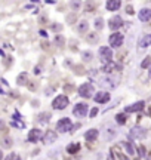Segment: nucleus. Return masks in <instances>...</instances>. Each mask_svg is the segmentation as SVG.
Instances as JSON below:
<instances>
[{"label": "nucleus", "instance_id": "f257e3e1", "mask_svg": "<svg viewBox=\"0 0 151 160\" xmlns=\"http://www.w3.org/2000/svg\"><path fill=\"white\" fill-rule=\"evenodd\" d=\"M71 126H73L71 120L67 119V117H64V119L58 120V123H56V131H58L59 133L70 132V131H71Z\"/></svg>", "mask_w": 151, "mask_h": 160}, {"label": "nucleus", "instance_id": "f03ea898", "mask_svg": "<svg viewBox=\"0 0 151 160\" xmlns=\"http://www.w3.org/2000/svg\"><path fill=\"white\" fill-rule=\"evenodd\" d=\"M147 136V131L141 126H133L129 132V138L131 140H144Z\"/></svg>", "mask_w": 151, "mask_h": 160}, {"label": "nucleus", "instance_id": "7ed1b4c3", "mask_svg": "<svg viewBox=\"0 0 151 160\" xmlns=\"http://www.w3.org/2000/svg\"><path fill=\"white\" fill-rule=\"evenodd\" d=\"M68 98L65 96V95H59V96H56L54 102H52V108L54 110H64L65 107L68 105Z\"/></svg>", "mask_w": 151, "mask_h": 160}, {"label": "nucleus", "instance_id": "20e7f679", "mask_svg": "<svg viewBox=\"0 0 151 160\" xmlns=\"http://www.w3.org/2000/svg\"><path fill=\"white\" fill-rule=\"evenodd\" d=\"M99 60L102 61L104 64L105 62H110L113 60V51H111V47H107V46H102L99 47Z\"/></svg>", "mask_w": 151, "mask_h": 160}, {"label": "nucleus", "instance_id": "39448f33", "mask_svg": "<svg viewBox=\"0 0 151 160\" xmlns=\"http://www.w3.org/2000/svg\"><path fill=\"white\" fill-rule=\"evenodd\" d=\"M79 95L83 98H90L93 95V86L92 83H83L82 86L79 87Z\"/></svg>", "mask_w": 151, "mask_h": 160}, {"label": "nucleus", "instance_id": "423d86ee", "mask_svg": "<svg viewBox=\"0 0 151 160\" xmlns=\"http://www.w3.org/2000/svg\"><path fill=\"white\" fill-rule=\"evenodd\" d=\"M123 34L120 33H114L110 36V39H108V42H110V46L111 47H120L122 45H123Z\"/></svg>", "mask_w": 151, "mask_h": 160}, {"label": "nucleus", "instance_id": "0eeeda50", "mask_svg": "<svg viewBox=\"0 0 151 160\" xmlns=\"http://www.w3.org/2000/svg\"><path fill=\"white\" fill-rule=\"evenodd\" d=\"M117 83H119V79H116L114 76H107L101 80V85L107 89H114L117 86Z\"/></svg>", "mask_w": 151, "mask_h": 160}, {"label": "nucleus", "instance_id": "6e6552de", "mask_svg": "<svg viewBox=\"0 0 151 160\" xmlns=\"http://www.w3.org/2000/svg\"><path fill=\"white\" fill-rule=\"evenodd\" d=\"M73 114H74L76 117H84L88 114V104H84V102L77 104L74 107V110H73Z\"/></svg>", "mask_w": 151, "mask_h": 160}, {"label": "nucleus", "instance_id": "1a4fd4ad", "mask_svg": "<svg viewBox=\"0 0 151 160\" xmlns=\"http://www.w3.org/2000/svg\"><path fill=\"white\" fill-rule=\"evenodd\" d=\"M43 140V132L40 129H31L28 132V141L30 142H37V141Z\"/></svg>", "mask_w": 151, "mask_h": 160}, {"label": "nucleus", "instance_id": "9d476101", "mask_svg": "<svg viewBox=\"0 0 151 160\" xmlns=\"http://www.w3.org/2000/svg\"><path fill=\"white\" fill-rule=\"evenodd\" d=\"M144 105H145L144 101H138V102L132 104V105H127L126 108H124V111H126V113H136V111H142Z\"/></svg>", "mask_w": 151, "mask_h": 160}, {"label": "nucleus", "instance_id": "9b49d317", "mask_svg": "<svg viewBox=\"0 0 151 160\" xmlns=\"http://www.w3.org/2000/svg\"><path fill=\"white\" fill-rule=\"evenodd\" d=\"M123 25V20L119 16V15H116V16H113L110 21H108V27H110L111 30H114V31H117L120 27Z\"/></svg>", "mask_w": 151, "mask_h": 160}, {"label": "nucleus", "instance_id": "f8f14e48", "mask_svg": "<svg viewBox=\"0 0 151 160\" xmlns=\"http://www.w3.org/2000/svg\"><path fill=\"white\" fill-rule=\"evenodd\" d=\"M56 138H58V136H56L55 131H50V129H48V131H46V133L43 135V142H45L46 145H48V144H54V142L56 141Z\"/></svg>", "mask_w": 151, "mask_h": 160}, {"label": "nucleus", "instance_id": "ddd939ff", "mask_svg": "<svg viewBox=\"0 0 151 160\" xmlns=\"http://www.w3.org/2000/svg\"><path fill=\"white\" fill-rule=\"evenodd\" d=\"M110 93L105 92V91H99L98 93H95V101L96 102H99V104H105V102H108L110 101Z\"/></svg>", "mask_w": 151, "mask_h": 160}, {"label": "nucleus", "instance_id": "4468645a", "mask_svg": "<svg viewBox=\"0 0 151 160\" xmlns=\"http://www.w3.org/2000/svg\"><path fill=\"white\" fill-rule=\"evenodd\" d=\"M99 136V131L98 129H89L84 132V140L92 142V141H96V138Z\"/></svg>", "mask_w": 151, "mask_h": 160}, {"label": "nucleus", "instance_id": "2eb2a0df", "mask_svg": "<svg viewBox=\"0 0 151 160\" xmlns=\"http://www.w3.org/2000/svg\"><path fill=\"white\" fill-rule=\"evenodd\" d=\"M138 18L141 22H148L151 20V9H141L138 13Z\"/></svg>", "mask_w": 151, "mask_h": 160}, {"label": "nucleus", "instance_id": "dca6fc26", "mask_svg": "<svg viewBox=\"0 0 151 160\" xmlns=\"http://www.w3.org/2000/svg\"><path fill=\"white\" fill-rule=\"evenodd\" d=\"M150 45H151V34H145V36H142L138 40V47L139 49H144V47L150 46Z\"/></svg>", "mask_w": 151, "mask_h": 160}, {"label": "nucleus", "instance_id": "f3484780", "mask_svg": "<svg viewBox=\"0 0 151 160\" xmlns=\"http://www.w3.org/2000/svg\"><path fill=\"white\" fill-rule=\"evenodd\" d=\"M110 153H111V157H113V159H122V160H126V159H127V156L122 153L119 147H113V148L110 150Z\"/></svg>", "mask_w": 151, "mask_h": 160}, {"label": "nucleus", "instance_id": "a211bd4d", "mask_svg": "<svg viewBox=\"0 0 151 160\" xmlns=\"http://www.w3.org/2000/svg\"><path fill=\"white\" fill-rule=\"evenodd\" d=\"M120 5H122V2L120 0H107V9L108 11H111V12H114V11H117L119 7H120Z\"/></svg>", "mask_w": 151, "mask_h": 160}, {"label": "nucleus", "instance_id": "6ab92c4d", "mask_svg": "<svg viewBox=\"0 0 151 160\" xmlns=\"http://www.w3.org/2000/svg\"><path fill=\"white\" fill-rule=\"evenodd\" d=\"M113 70H120V67L117 65V64H114V62H105V64H104V67H102V71L104 73H111V71H113Z\"/></svg>", "mask_w": 151, "mask_h": 160}, {"label": "nucleus", "instance_id": "aec40b11", "mask_svg": "<svg viewBox=\"0 0 151 160\" xmlns=\"http://www.w3.org/2000/svg\"><path fill=\"white\" fill-rule=\"evenodd\" d=\"M120 147H123V148H126V151H127V154L129 156H133V154L136 153V150H135V147H133V144H131V142H120Z\"/></svg>", "mask_w": 151, "mask_h": 160}, {"label": "nucleus", "instance_id": "412c9836", "mask_svg": "<svg viewBox=\"0 0 151 160\" xmlns=\"http://www.w3.org/2000/svg\"><path fill=\"white\" fill-rule=\"evenodd\" d=\"M83 9H84L86 12H90V11L96 9V3L93 2V0H88V2L83 3Z\"/></svg>", "mask_w": 151, "mask_h": 160}, {"label": "nucleus", "instance_id": "4be33fe9", "mask_svg": "<svg viewBox=\"0 0 151 160\" xmlns=\"http://www.w3.org/2000/svg\"><path fill=\"white\" fill-rule=\"evenodd\" d=\"M79 150H80V144H77V142H74V144H68V145H67V153L68 154H76Z\"/></svg>", "mask_w": 151, "mask_h": 160}, {"label": "nucleus", "instance_id": "5701e85b", "mask_svg": "<svg viewBox=\"0 0 151 160\" xmlns=\"http://www.w3.org/2000/svg\"><path fill=\"white\" fill-rule=\"evenodd\" d=\"M50 117H52V114L50 113H40L39 114V122L45 125V123H48L49 120H50Z\"/></svg>", "mask_w": 151, "mask_h": 160}, {"label": "nucleus", "instance_id": "b1692460", "mask_svg": "<svg viewBox=\"0 0 151 160\" xmlns=\"http://www.w3.org/2000/svg\"><path fill=\"white\" fill-rule=\"evenodd\" d=\"M88 28H89V24H88L84 20L80 21V24H79V33H86Z\"/></svg>", "mask_w": 151, "mask_h": 160}, {"label": "nucleus", "instance_id": "393cba45", "mask_svg": "<svg viewBox=\"0 0 151 160\" xmlns=\"http://www.w3.org/2000/svg\"><path fill=\"white\" fill-rule=\"evenodd\" d=\"M93 27H95V30H102V27H104V20L102 18H96L95 21H93Z\"/></svg>", "mask_w": 151, "mask_h": 160}, {"label": "nucleus", "instance_id": "a878e982", "mask_svg": "<svg viewBox=\"0 0 151 160\" xmlns=\"http://www.w3.org/2000/svg\"><path fill=\"white\" fill-rule=\"evenodd\" d=\"M27 77H28V74L27 73H21L19 76H18V80H16V83L19 85V86H22L25 82H27Z\"/></svg>", "mask_w": 151, "mask_h": 160}, {"label": "nucleus", "instance_id": "bb28decb", "mask_svg": "<svg viewBox=\"0 0 151 160\" xmlns=\"http://www.w3.org/2000/svg\"><path fill=\"white\" fill-rule=\"evenodd\" d=\"M70 6H71V9H73V11H79V9L82 7V2H80V0H71Z\"/></svg>", "mask_w": 151, "mask_h": 160}, {"label": "nucleus", "instance_id": "cd10ccee", "mask_svg": "<svg viewBox=\"0 0 151 160\" xmlns=\"http://www.w3.org/2000/svg\"><path fill=\"white\" fill-rule=\"evenodd\" d=\"M116 122L119 123V125H124L126 123V114L124 113H120L116 116Z\"/></svg>", "mask_w": 151, "mask_h": 160}, {"label": "nucleus", "instance_id": "c85d7f7f", "mask_svg": "<svg viewBox=\"0 0 151 160\" xmlns=\"http://www.w3.org/2000/svg\"><path fill=\"white\" fill-rule=\"evenodd\" d=\"M151 64V58L150 56H145V60L141 62V68H148Z\"/></svg>", "mask_w": 151, "mask_h": 160}, {"label": "nucleus", "instance_id": "c756f323", "mask_svg": "<svg viewBox=\"0 0 151 160\" xmlns=\"http://www.w3.org/2000/svg\"><path fill=\"white\" fill-rule=\"evenodd\" d=\"M82 60L83 61H90V60H92V52H89V51H84V52L82 53Z\"/></svg>", "mask_w": 151, "mask_h": 160}, {"label": "nucleus", "instance_id": "7c9ffc66", "mask_svg": "<svg viewBox=\"0 0 151 160\" xmlns=\"http://www.w3.org/2000/svg\"><path fill=\"white\" fill-rule=\"evenodd\" d=\"M12 159H16V160H19L21 157L18 156V154H15V153H11L9 156H6V160H12Z\"/></svg>", "mask_w": 151, "mask_h": 160}, {"label": "nucleus", "instance_id": "2f4dec72", "mask_svg": "<svg viewBox=\"0 0 151 160\" xmlns=\"http://www.w3.org/2000/svg\"><path fill=\"white\" fill-rule=\"evenodd\" d=\"M55 42H56V45L62 46V45H64V43H62V42H64V37H61V36H56V37H55Z\"/></svg>", "mask_w": 151, "mask_h": 160}, {"label": "nucleus", "instance_id": "473e14b6", "mask_svg": "<svg viewBox=\"0 0 151 160\" xmlns=\"http://www.w3.org/2000/svg\"><path fill=\"white\" fill-rule=\"evenodd\" d=\"M98 111H99V110H98V108H92V110H90V117H95V116H98Z\"/></svg>", "mask_w": 151, "mask_h": 160}, {"label": "nucleus", "instance_id": "72a5a7b5", "mask_svg": "<svg viewBox=\"0 0 151 160\" xmlns=\"http://www.w3.org/2000/svg\"><path fill=\"white\" fill-rule=\"evenodd\" d=\"M3 145H5V147H9V145H11V140H9L7 136H5V138H3Z\"/></svg>", "mask_w": 151, "mask_h": 160}, {"label": "nucleus", "instance_id": "f704fd0d", "mask_svg": "<svg viewBox=\"0 0 151 160\" xmlns=\"http://www.w3.org/2000/svg\"><path fill=\"white\" fill-rule=\"evenodd\" d=\"M138 150H139V156H141V157H144L145 156V148L144 147H138Z\"/></svg>", "mask_w": 151, "mask_h": 160}, {"label": "nucleus", "instance_id": "c9c22d12", "mask_svg": "<svg viewBox=\"0 0 151 160\" xmlns=\"http://www.w3.org/2000/svg\"><path fill=\"white\" fill-rule=\"evenodd\" d=\"M126 12L129 13V15H132V13H133V9H132V6H127V7H126Z\"/></svg>", "mask_w": 151, "mask_h": 160}, {"label": "nucleus", "instance_id": "e433bc0d", "mask_svg": "<svg viewBox=\"0 0 151 160\" xmlns=\"http://www.w3.org/2000/svg\"><path fill=\"white\" fill-rule=\"evenodd\" d=\"M40 36H43V37H48V33H46L45 30H40Z\"/></svg>", "mask_w": 151, "mask_h": 160}, {"label": "nucleus", "instance_id": "4c0bfd02", "mask_svg": "<svg viewBox=\"0 0 151 160\" xmlns=\"http://www.w3.org/2000/svg\"><path fill=\"white\" fill-rule=\"evenodd\" d=\"M148 79H151V67H150V73H148Z\"/></svg>", "mask_w": 151, "mask_h": 160}, {"label": "nucleus", "instance_id": "58836bf2", "mask_svg": "<svg viewBox=\"0 0 151 160\" xmlns=\"http://www.w3.org/2000/svg\"><path fill=\"white\" fill-rule=\"evenodd\" d=\"M150 116H151V108H150Z\"/></svg>", "mask_w": 151, "mask_h": 160}]
</instances>
